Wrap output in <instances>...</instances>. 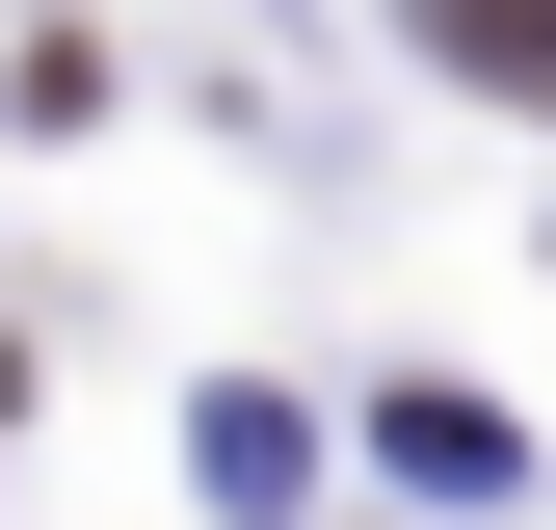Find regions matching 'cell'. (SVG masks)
I'll use <instances>...</instances> for the list:
<instances>
[{"mask_svg": "<svg viewBox=\"0 0 556 530\" xmlns=\"http://www.w3.org/2000/svg\"><path fill=\"white\" fill-rule=\"evenodd\" d=\"M425 53H477V80H530V106H556V0H425Z\"/></svg>", "mask_w": 556, "mask_h": 530, "instance_id": "1", "label": "cell"}]
</instances>
